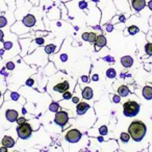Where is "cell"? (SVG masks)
Segmentation results:
<instances>
[{"label": "cell", "mask_w": 152, "mask_h": 152, "mask_svg": "<svg viewBox=\"0 0 152 152\" xmlns=\"http://www.w3.org/2000/svg\"><path fill=\"white\" fill-rule=\"evenodd\" d=\"M146 125L144 124L142 121L135 120L130 124L128 128V133L130 134V137H132L134 141L140 142L141 140H143V137H145L146 133Z\"/></svg>", "instance_id": "obj_1"}, {"label": "cell", "mask_w": 152, "mask_h": 152, "mask_svg": "<svg viewBox=\"0 0 152 152\" xmlns=\"http://www.w3.org/2000/svg\"><path fill=\"white\" fill-rule=\"evenodd\" d=\"M140 104L135 101H127L123 104V114L126 117H134L139 114Z\"/></svg>", "instance_id": "obj_2"}, {"label": "cell", "mask_w": 152, "mask_h": 152, "mask_svg": "<svg viewBox=\"0 0 152 152\" xmlns=\"http://www.w3.org/2000/svg\"><path fill=\"white\" fill-rule=\"evenodd\" d=\"M31 127L28 123H23V124H20L17 128V132H18V135L19 137L21 139L25 140V139H28V137L31 135Z\"/></svg>", "instance_id": "obj_3"}, {"label": "cell", "mask_w": 152, "mask_h": 152, "mask_svg": "<svg viewBox=\"0 0 152 152\" xmlns=\"http://www.w3.org/2000/svg\"><path fill=\"white\" fill-rule=\"evenodd\" d=\"M65 139L70 143H76V142H78L81 139V133L77 129H71V130L67 132Z\"/></svg>", "instance_id": "obj_4"}, {"label": "cell", "mask_w": 152, "mask_h": 152, "mask_svg": "<svg viewBox=\"0 0 152 152\" xmlns=\"http://www.w3.org/2000/svg\"><path fill=\"white\" fill-rule=\"evenodd\" d=\"M68 120H69V116H68L67 112H64V110H58L55 115L54 121L57 125H61V126H64L68 123Z\"/></svg>", "instance_id": "obj_5"}, {"label": "cell", "mask_w": 152, "mask_h": 152, "mask_svg": "<svg viewBox=\"0 0 152 152\" xmlns=\"http://www.w3.org/2000/svg\"><path fill=\"white\" fill-rule=\"evenodd\" d=\"M131 7L135 12H140L146 7V0H130Z\"/></svg>", "instance_id": "obj_6"}, {"label": "cell", "mask_w": 152, "mask_h": 152, "mask_svg": "<svg viewBox=\"0 0 152 152\" xmlns=\"http://www.w3.org/2000/svg\"><path fill=\"white\" fill-rule=\"evenodd\" d=\"M37 20H36V17L32 15H26L25 17L23 18V23L25 26H27V27H32V26H34V24H36Z\"/></svg>", "instance_id": "obj_7"}, {"label": "cell", "mask_w": 152, "mask_h": 152, "mask_svg": "<svg viewBox=\"0 0 152 152\" xmlns=\"http://www.w3.org/2000/svg\"><path fill=\"white\" fill-rule=\"evenodd\" d=\"M95 45H96V50H99L100 48L104 47L106 45V39L103 34H100L97 36V39L95 41Z\"/></svg>", "instance_id": "obj_8"}, {"label": "cell", "mask_w": 152, "mask_h": 152, "mask_svg": "<svg viewBox=\"0 0 152 152\" xmlns=\"http://www.w3.org/2000/svg\"><path fill=\"white\" fill-rule=\"evenodd\" d=\"M5 117H7V119L10 122H15L18 119V113L14 110H9L5 113Z\"/></svg>", "instance_id": "obj_9"}, {"label": "cell", "mask_w": 152, "mask_h": 152, "mask_svg": "<svg viewBox=\"0 0 152 152\" xmlns=\"http://www.w3.org/2000/svg\"><path fill=\"white\" fill-rule=\"evenodd\" d=\"M90 108V105L88 103H86V102H79L78 104H77V107H76V110H77V114L78 115H83L85 113H87V110Z\"/></svg>", "instance_id": "obj_10"}, {"label": "cell", "mask_w": 152, "mask_h": 152, "mask_svg": "<svg viewBox=\"0 0 152 152\" xmlns=\"http://www.w3.org/2000/svg\"><path fill=\"white\" fill-rule=\"evenodd\" d=\"M69 89V83L68 81H63V83H58L54 87V90L56 92H59V93H64V92L68 91Z\"/></svg>", "instance_id": "obj_11"}, {"label": "cell", "mask_w": 152, "mask_h": 152, "mask_svg": "<svg viewBox=\"0 0 152 152\" xmlns=\"http://www.w3.org/2000/svg\"><path fill=\"white\" fill-rule=\"evenodd\" d=\"M121 64L123 65V67L125 68H130L131 66L133 65V58L129 55H126V56H123L121 58Z\"/></svg>", "instance_id": "obj_12"}, {"label": "cell", "mask_w": 152, "mask_h": 152, "mask_svg": "<svg viewBox=\"0 0 152 152\" xmlns=\"http://www.w3.org/2000/svg\"><path fill=\"white\" fill-rule=\"evenodd\" d=\"M2 144H3V146H5L7 148H11L15 145V141H14L13 137H7H7H4L2 139Z\"/></svg>", "instance_id": "obj_13"}, {"label": "cell", "mask_w": 152, "mask_h": 152, "mask_svg": "<svg viewBox=\"0 0 152 152\" xmlns=\"http://www.w3.org/2000/svg\"><path fill=\"white\" fill-rule=\"evenodd\" d=\"M93 90L91 89V88H89V87H87V88H85L83 89V97L85 98V99H87V100H90V99H92L93 98Z\"/></svg>", "instance_id": "obj_14"}, {"label": "cell", "mask_w": 152, "mask_h": 152, "mask_svg": "<svg viewBox=\"0 0 152 152\" xmlns=\"http://www.w3.org/2000/svg\"><path fill=\"white\" fill-rule=\"evenodd\" d=\"M143 96L147 100H151L152 99V88L149 87V86H146L143 89Z\"/></svg>", "instance_id": "obj_15"}, {"label": "cell", "mask_w": 152, "mask_h": 152, "mask_svg": "<svg viewBox=\"0 0 152 152\" xmlns=\"http://www.w3.org/2000/svg\"><path fill=\"white\" fill-rule=\"evenodd\" d=\"M118 94H119V96H121V97H126V96L129 94V89L126 87V86H121V87H119V89H118Z\"/></svg>", "instance_id": "obj_16"}, {"label": "cell", "mask_w": 152, "mask_h": 152, "mask_svg": "<svg viewBox=\"0 0 152 152\" xmlns=\"http://www.w3.org/2000/svg\"><path fill=\"white\" fill-rule=\"evenodd\" d=\"M139 31H140L139 27L135 25H131L128 27V32H129V34H131V36H134V34H137Z\"/></svg>", "instance_id": "obj_17"}, {"label": "cell", "mask_w": 152, "mask_h": 152, "mask_svg": "<svg viewBox=\"0 0 152 152\" xmlns=\"http://www.w3.org/2000/svg\"><path fill=\"white\" fill-rule=\"evenodd\" d=\"M59 105L58 103H56V102H52V103L49 105V110H51V112H54V113H57L59 110Z\"/></svg>", "instance_id": "obj_18"}, {"label": "cell", "mask_w": 152, "mask_h": 152, "mask_svg": "<svg viewBox=\"0 0 152 152\" xmlns=\"http://www.w3.org/2000/svg\"><path fill=\"white\" fill-rule=\"evenodd\" d=\"M117 75L116 71H115V69H113V68H110V69L106 71V76H107L108 78H115Z\"/></svg>", "instance_id": "obj_19"}, {"label": "cell", "mask_w": 152, "mask_h": 152, "mask_svg": "<svg viewBox=\"0 0 152 152\" xmlns=\"http://www.w3.org/2000/svg\"><path fill=\"white\" fill-rule=\"evenodd\" d=\"M120 139L123 143H127V142L129 141V139H130V134H129V133H126V132H122L120 135Z\"/></svg>", "instance_id": "obj_20"}, {"label": "cell", "mask_w": 152, "mask_h": 152, "mask_svg": "<svg viewBox=\"0 0 152 152\" xmlns=\"http://www.w3.org/2000/svg\"><path fill=\"white\" fill-rule=\"evenodd\" d=\"M54 50H55V46H54V45H52V44H51V45H47V46L45 47V52L48 53V54L54 52Z\"/></svg>", "instance_id": "obj_21"}, {"label": "cell", "mask_w": 152, "mask_h": 152, "mask_svg": "<svg viewBox=\"0 0 152 152\" xmlns=\"http://www.w3.org/2000/svg\"><path fill=\"white\" fill-rule=\"evenodd\" d=\"M96 39H97V34H95V32H89V39H88V41H89L90 43H95Z\"/></svg>", "instance_id": "obj_22"}, {"label": "cell", "mask_w": 152, "mask_h": 152, "mask_svg": "<svg viewBox=\"0 0 152 152\" xmlns=\"http://www.w3.org/2000/svg\"><path fill=\"white\" fill-rule=\"evenodd\" d=\"M145 51L148 55H152V43H148L145 46Z\"/></svg>", "instance_id": "obj_23"}, {"label": "cell", "mask_w": 152, "mask_h": 152, "mask_svg": "<svg viewBox=\"0 0 152 152\" xmlns=\"http://www.w3.org/2000/svg\"><path fill=\"white\" fill-rule=\"evenodd\" d=\"M7 24V19H5L3 16H0V28H2V27H4L5 25Z\"/></svg>", "instance_id": "obj_24"}, {"label": "cell", "mask_w": 152, "mask_h": 152, "mask_svg": "<svg viewBox=\"0 0 152 152\" xmlns=\"http://www.w3.org/2000/svg\"><path fill=\"white\" fill-rule=\"evenodd\" d=\"M63 98H64V99H66V100H68V99H71V98H72V94L70 93L69 91H66V92H64V94H63Z\"/></svg>", "instance_id": "obj_25"}, {"label": "cell", "mask_w": 152, "mask_h": 152, "mask_svg": "<svg viewBox=\"0 0 152 152\" xmlns=\"http://www.w3.org/2000/svg\"><path fill=\"white\" fill-rule=\"evenodd\" d=\"M99 132H100V134L105 135L106 133H107V127H106V126H101L99 128Z\"/></svg>", "instance_id": "obj_26"}, {"label": "cell", "mask_w": 152, "mask_h": 152, "mask_svg": "<svg viewBox=\"0 0 152 152\" xmlns=\"http://www.w3.org/2000/svg\"><path fill=\"white\" fill-rule=\"evenodd\" d=\"M12 47H13V44H12V42H5L4 43V49H7V50H10V49H12Z\"/></svg>", "instance_id": "obj_27"}, {"label": "cell", "mask_w": 152, "mask_h": 152, "mask_svg": "<svg viewBox=\"0 0 152 152\" xmlns=\"http://www.w3.org/2000/svg\"><path fill=\"white\" fill-rule=\"evenodd\" d=\"M44 42H45V41H44V39H43V38H38L36 40V43L38 45H43V44H44Z\"/></svg>", "instance_id": "obj_28"}, {"label": "cell", "mask_w": 152, "mask_h": 152, "mask_svg": "<svg viewBox=\"0 0 152 152\" xmlns=\"http://www.w3.org/2000/svg\"><path fill=\"white\" fill-rule=\"evenodd\" d=\"M7 68L9 70H14V68H15V65H14L12 61H10V63H7Z\"/></svg>", "instance_id": "obj_29"}, {"label": "cell", "mask_w": 152, "mask_h": 152, "mask_svg": "<svg viewBox=\"0 0 152 152\" xmlns=\"http://www.w3.org/2000/svg\"><path fill=\"white\" fill-rule=\"evenodd\" d=\"M17 122H18V124H23V123H25L26 122V120H25V118H23V117H21V118H18L17 119Z\"/></svg>", "instance_id": "obj_30"}, {"label": "cell", "mask_w": 152, "mask_h": 152, "mask_svg": "<svg viewBox=\"0 0 152 152\" xmlns=\"http://www.w3.org/2000/svg\"><path fill=\"white\" fill-rule=\"evenodd\" d=\"M113 101H114L115 103H119V102H120V96H118V95L114 96V98H113Z\"/></svg>", "instance_id": "obj_31"}, {"label": "cell", "mask_w": 152, "mask_h": 152, "mask_svg": "<svg viewBox=\"0 0 152 152\" xmlns=\"http://www.w3.org/2000/svg\"><path fill=\"white\" fill-rule=\"evenodd\" d=\"M12 99L13 100H18L19 99V95L17 93H12Z\"/></svg>", "instance_id": "obj_32"}, {"label": "cell", "mask_w": 152, "mask_h": 152, "mask_svg": "<svg viewBox=\"0 0 152 152\" xmlns=\"http://www.w3.org/2000/svg\"><path fill=\"white\" fill-rule=\"evenodd\" d=\"M79 7H80L81 10H83V9H87V3H86V2H83V1H81V2L79 3Z\"/></svg>", "instance_id": "obj_33"}, {"label": "cell", "mask_w": 152, "mask_h": 152, "mask_svg": "<svg viewBox=\"0 0 152 152\" xmlns=\"http://www.w3.org/2000/svg\"><path fill=\"white\" fill-rule=\"evenodd\" d=\"M34 79H32V78H29L27 81H26V85H27V86H29V87H31V86L34 85Z\"/></svg>", "instance_id": "obj_34"}, {"label": "cell", "mask_w": 152, "mask_h": 152, "mask_svg": "<svg viewBox=\"0 0 152 152\" xmlns=\"http://www.w3.org/2000/svg\"><path fill=\"white\" fill-rule=\"evenodd\" d=\"M88 39H89V32H85V34H83V40L88 41Z\"/></svg>", "instance_id": "obj_35"}, {"label": "cell", "mask_w": 152, "mask_h": 152, "mask_svg": "<svg viewBox=\"0 0 152 152\" xmlns=\"http://www.w3.org/2000/svg\"><path fill=\"white\" fill-rule=\"evenodd\" d=\"M3 38H4V34H3L2 30L0 29V42H1V41H3Z\"/></svg>", "instance_id": "obj_36"}, {"label": "cell", "mask_w": 152, "mask_h": 152, "mask_svg": "<svg viewBox=\"0 0 152 152\" xmlns=\"http://www.w3.org/2000/svg\"><path fill=\"white\" fill-rule=\"evenodd\" d=\"M0 152H7V149L5 146H3V147H0Z\"/></svg>", "instance_id": "obj_37"}, {"label": "cell", "mask_w": 152, "mask_h": 152, "mask_svg": "<svg viewBox=\"0 0 152 152\" xmlns=\"http://www.w3.org/2000/svg\"><path fill=\"white\" fill-rule=\"evenodd\" d=\"M67 58H68V56L66 54L61 55V61H67Z\"/></svg>", "instance_id": "obj_38"}, {"label": "cell", "mask_w": 152, "mask_h": 152, "mask_svg": "<svg viewBox=\"0 0 152 152\" xmlns=\"http://www.w3.org/2000/svg\"><path fill=\"white\" fill-rule=\"evenodd\" d=\"M148 7H149L150 11H152V0H150L149 2H148Z\"/></svg>", "instance_id": "obj_39"}, {"label": "cell", "mask_w": 152, "mask_h": 152, "mask_svg": "<svg viewBox=\"0 0 152 152\" xmlns=\"http://www.w3.org/2000/svg\"><path fill=\"white\" fill-rule=\"evenodd\" d=\"M98 79H99V77H98V75L97 74H95V75L93 76V80H95V81H97Z\"/></svg>", "instance_id": "obj_40"}, {"label": "cell", "mask_w": 152, "mask_h": 152, "mask_svg": "<svg viewBox=\"0 0 152 152\" xmlns=\"http://www.w3.org/2000/svg\"><path fill=\"white\" fill-rule=\"evenodd\" d=\"M78 101H79V99L77 97L73 98V102H74V103H78Z\"/></svg>", "instance_id": "obj_41"}, {"label": "cell", "mask_w": 152, "mask_h": 152, "mask_svg": "<svg viewBox=\"0 0 152 152\" xmlns=\"http://www.w3.org/2000/svg\"><path fill=\"white\" fill-rule=\"evenodd\" d=\"M81 79H83L85 83H87V81H88V77H87V76H83V78H81Z\"/></svg>", "instance_id": "obj_42"}, {"label": "cell", "mask_w": 152, "mask_h": 152, "mask_svg": "<svg viewBox=\"0 0 152 152\" xmlns=\"http://www.w3.org/2000/svg\"><path fill=\"white\" fill-rule=\"evenodd\" d=\"M120 21H125V18H124V16H121V17H120Z\"/></svg>", "instance_id": "obj_43"}, {"label": "cell", "mask_w": 152, "mask_h": 152, "mask_svg": "<svg viewBox=\"0 0 152 152\" xmlns=\"http://www.w3.org/2000/svg\"><path fill=\"white\" fill-rule=\"evenodd\" d=\"M107 30H108V31H112V30H113V26H108Z\"/></svg>", "instance_id": "obj_44"}, {"label": "cell", "mask_w": 152, "mask_h": 152, "mask_svg": "<svg viewBox=\"0 0 152 152\" xmlns=\"http://www.w3.org/2000/svg\"><path fill=\"white\" fill-rule=\"evenodd\" d=\"M3 52H4V50H3V49H0V55H3Z\"/></svg>", "instance_id": "obj_45"}, {"label": "cell", "mask_w": 152, "mask_h": 152, "mask_svg": "<svg viewBox=\"0 0 152 152\" xmlns=\"http://www.w3.org/2000/svg\"><path fill=\"white\" fill-rule=\"evenodd\" d=\"M92 1H93V2H98L99 0H92Z\"/></svg>", "instance_id": "obj_46"}, {"label": "cell", "mask_w": 152, "mask_h": 152, "mask_svg": "<svg viewBox=\"0 0 152 152\" xmlns=\"http://www.w3.org/2000/svg\"><path fill=\"white\" fill-rule=\"evenodd\" d=\"M0 97H1V93H0Z\"/></svg>", "instance_id": "obj_47"}]
</instances>
